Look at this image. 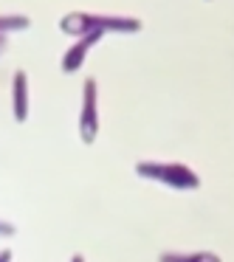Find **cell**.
Returning <instances> with one entry per match:
<instances>
[{
    "instance_id": "cell-4",
    "label": "cell",
    "mask_w": 234,
    "mask_h": 262,
    "mask_svg": "<svg viewBox=\"0 0 234 262\" xmlns=\"http://www.w3.org/2000/svg\"><path fill=\"white\" fill-rule=\"evenodd\" d=\"M102 37H104V34H96V31H93V34L79 37V40H76L74 46H71L68 51H65V57H62V71H65V74H76V71H79L82 65H85L88 51H91V48L96 46V42L102 40Z\"/></svg>"
},
{
    "instance_id": "cell-3",
    "label": "cell",
    "mask_w": 234,
    "mask_h": 262,
    "mask_svg": "<svg viewBox=\"0 0 234 262\" xmlns=\"http://www.w3.org/2000/svg\"><path fill=\"white\" fill-rule=\"evenodd\" d=\"M99 136V88L96 79H85L82 85V110H79V138L82 144H93Z\"/></svg>"
},
{
    "instance_id": "cell-1",
    "label": "cell",
    "mask_w": 234,
    "mask_h": 262,
    "mask_svg": "<svg viewBox=\"0 0 234 262\" xmlns=\"http://www.w3.org/2000/svg\"><path fill=\"white\" fill-rule=\"evenodd\" d=\"M59 29L71 37L85 34H138L144 29L141 20L127 14H93V12H71L59 20Z\"/></svg>"
},
{
    "instance_id": "cell-7",
    "label": "cell",
    "mask_w": 234,
    "mask_h": 262,
    "mask_svg": "<svg viewBox=\"0 0 234 262\" xmlns=\"http://www.w3.org/2000/svg\"><path fill=\"white\" fill-rule=\"evenodd\" d=\"M31 20L26 14H0V37L12 34V31H26Z\"/></svg>"
},
{
    "instance_id": "cell-2",
    "label": "cell",
    "mask_w": 234,
    "mask_h": 262,
    "mask_svg": "<svg viewBox=\"0 0 234 262\" xmlns=\"http://www.w3.org/2000/svg\"><path fill=\"white\" fill-rule=\"evenodd\" d=\"M136 172L138 178H147V181H158L164 186H172V189H198L200 186V178L189 169L186 164H175V161H138L136 164Z\"/></svg>"
},
{
    "instance_id": "cell-10",
    "label": "cell",
    "mask_w": 234,
    "mask_h": 262,
    "mask_svg": "<svg viewBox=\"0 0 234 262\" xmlns=\"http://www.w3.org/2000/svg\"><path fill=\"white\" fill-rule=\"evenodd\" d=\"M71 262H85V256H82V254H74V259H71Z\"/></svg>"
},
{
    "instance_id": "cell-11",
    "label": "cell",
    "mask_w": 234,
    "mask_h": 262,
    "mask_svg": "<svg viewBox=\"0 0 234 262\" xmlns=\"http://www.w3.org/2000/svg\"><path fill=\"white\" fill-rule=\"evenodd\" d=\"M3 48H6V37H0V51H3Z\"/></svg>"
},
{
    "instance_id": "cell-8",
    "label": "cell",
    "mask_w": 234,
    "mask_h": 262,
    "mask_svg": "<svg viewBox=\"0 0 234 262\" xmlns=\"http://www.w3.org/2000/svg\"><path fill=\"white\" fill-rule=\"evenodd\" d=\"M14 234H17V228H14L12 223L0 220V237H14Z\"/></svg>"
},
{
    "instance_id": "cell-9",
    "label": "cell",
    "mask_w": 234,
    "mask_h": 262,
    "mask_svg": "<svg viewBox=\"0 0 234 262\" xmlns=\"http://www.w3.org/2000/svg\"><path fill=\"white\" fill-rule=\"evenodd\" d=\"M0 262H12V251H9V248L0 251Z\"/></svg>"
},
{
    "instance_id": "cell-6",
    "label": "cell",
    "mask_w": 234,
    "mask_h": 262,
    "mask_svg": "<svg viewBox=\"0 0 234 262\" xmlns=\"http://www.w3.org/2000/svg\"><path fill=\"white\" fill-rule=\"evenodd\" d=\"M158 262H223L217 254L211 251H195V254H172V251H164L158 256Z\"/></svg>"
},
{
    "instance_id": "cell-5",
    "label": "cell",
    "mask_w": 234,
    "mask_h": 262,
    "mask_svg": "<svg viewBox=\"0 0 234 262\" xmlns=\"http://www.w3.org/2000/svg\"><path fill=\"white\" fill-rule=\"evenodd\" d=\"M12 113L20 124L29 119V74L23 68H17L12 76Z\"/></svg>"
}]
</instances>
